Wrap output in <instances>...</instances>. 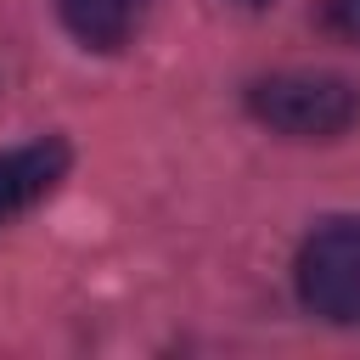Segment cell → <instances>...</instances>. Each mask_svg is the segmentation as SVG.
<instances>
[{
    "instance_id": "5b68a950",
    "label": "cell",
    "mask_w": 360,
    "mask_h": 360,
    "mask_svg": "<svg viewBox=\"0 0 360 360\" xmlns=\"http://www.w3.org/2000/svg\"><path fill=\"white\" fill-rule=\"evenodd\" d=\"M321 17L338 39H354L360 45V0H321Z\"/></svg>"
},
{
    "instance_id": "7a4b0ae2",
    "label": "cell",
    "mask_w": 360,
    "mask_h": 360,
    "mask_svg": "<svg viewBox=\"0 0 360 360\" xmlns=\"http://www.w3.org/2000/svg\"><path fill=\"white\" fill-rule=\"evenodd\" d=\"M298 304L326 326H360V219H326L304 236L292 264Z\"/></svg>"
},
{
    "instance_id": "8992f818",
    "label": "cell",
    "mask_w": 360,
    "mask_h": 360,
    "mask_svg": "<svg viewBox=\"0 0 360 360\" xmlns=\"http://www.w3.org/2000/svg\"><path fill=\"white\" fill-rule=\"evenodd\" d=\"M242 6H264V0H242Z\"/></svg>"
},
{
    "instance_id": "277c9868",
    "label": "cell",
    "mask_w": 360,
    "mask_h": 360,
    "mask_svg": "<svg viewBox=\"0 0 360 360\" xmlns=\"http://www.w3.org/2000/svg\"><path fill=\"white\" fill-rule=\"evenodd\" d=\"M146 0H56L62 28L84 45V51H124L129 34L141 28Z\"/></svg>"
},
{
    "instance_id": "3957f363",
    "label": "cell",
    "mask_w": 360,
    "mask_h": 360,
    "mask_svg": "<svg viewBox=\"0 0 360 360\" xmlns=\"http://www.w3.org/2000/svg\"><path fill=\"white\" fill-rule=\"evenodd\" d=\"M68 163H73V152H68L62 135H39L28 146L0 152V225H11L28 208H39L68 180Z\"/></svg>"
},
{
    "instance_id": "6da1fadb",
    "label": "cell",
    "mask_w": 360,
    "mask_h": 360,
    "mask_svg": "<svg viewBox=\"0 0 360 360\" xmlns=\"http://www.w3.org/2000/svg\"><path fill=\"white\" fill-rule=\"evenodd\" d=\"M248 112L292 141H332L360 118V90L338 73H270L248 90Z\"/></svg>"
}]
</instances>
